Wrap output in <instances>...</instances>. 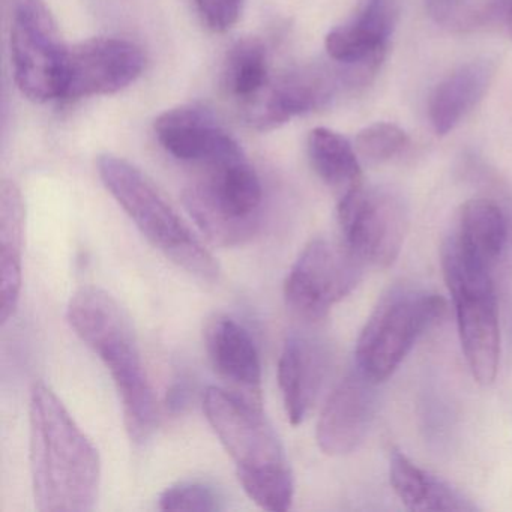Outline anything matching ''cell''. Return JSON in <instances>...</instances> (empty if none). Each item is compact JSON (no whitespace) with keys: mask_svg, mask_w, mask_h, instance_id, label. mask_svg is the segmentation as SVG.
<instances>
[{"mask_svg":"<svg viewBox=\"0 0 512 512\" xmlns=\"http://www.w3.org/2000/svg\"><path fill=\"white\" fill-rule=\"evenodd\" d=\"M29 457L35 505L41 512H89L101 485L98 449L46 383L32 386Z\"/></svg>","mask_w":512,"mask_h":512,"instance_id":"obj_1","label":"cell"},{"mask_svg":"<svg viewBox=\"0 0 512 512\" xmlns=\"http://www.w3.org/2000/svg\"><path fill=\"white\" fill-rule=\"evenodd\" d=\"M77 337L106 365L121 398L128 436L143 443L158 425V403L127 311L100 287L77 290L67 311Z\"/></svg>","mask_w":512,"mask_h":512,"instance_id":"obj_2","label":"cell"},{"mask_svg":"<svg viewBox=\"0 0 512 512\" xmlns=\"http://www.w3.org/2000/svg\"><path fill=\"white\" fill-rule=\"evenodd\" d=\"M203 410L235 461L247 496L266 511H287L292 506L295 482L283 445L262 407L211 386L203 395Z\"/></svg>","mask_w":512,"mask_h":512,"instance_id":"obj_3","label":"cell"},{"mask_svg":"<svg viewBox=\"0 0 512 512\" xmlns=\"http://www.w3.org/2000/svg\"><path fill=\"white\" fill-rule=\"evenodd\" d=\"M98 173L104 187L155 250L200 280H218L217 259L142 170L107 154L98 158Z\"/></svg>","mask_w":512,"mask_h":512,"instance_id":"obj_4","label":"cell"},{"mask_svg":"<svg viewBox=\"0 0 512 512\" xmlns=\"http://www.w3.org/2000/svg\"><path fill=\"white\" fill-rule=\"evenodd\" d=\"M184 191V205L200 232L218 247H241L260 227L263 191L245 155L203 167Z\"/></svg>","mask_w":512,"mask_h":512,"instance_id":"obj_5","label":"cell"},{"mask_svg":"<svg viewBox=\"0 0 512 512\" xmlns=\"http://www.w3.org/2000/svg\"><path fill=\"white\" fill-rule=\"evenodd\" d=\"M445 299L413 286H395L380 298L356 344V365L373 382H385L418 338L445 314Z\"/></svg>","mask_w":512,"mask_h":512,"instance_id":"obj_6","label":"cell"},{"mask_svg":"<svg viewBox=\"0 0 512 512\" xmlns=\"http://www.w3.org/2000/svg\"><path fill=\"white\" fill-rule=\"evenodd\" d=\"M442 266L467 365L476 382L490 385L496 379L500 356L499 316L490 269L470 262L451 238L443 245Z\"/></svg>","mask_w":512,"mask_h":512,"instance_id":"obj_7","label":"cell"},{"mask_svg":"<svg viewBox=\"0 0 512 512\" xmlns=\"http://www.w3.org/2000/svg\"><path fill=\"white\" fill-rule=\"evenodd\" d=\"M10 50L22 95L40 104L61 98L68 47L44 0H14Z\"/></svg>","mask_w":512,"mask_h":512,"instance_id":"obj_8","label":"cell"},{"mask_svg":"<svg viewBox=\"0 0 512 512\" xmlns=\"http://www.w3.org/2000/svg\"><path fill=\"white\" fill-rule=\"evenodd\" d=\"M364 266L344 241L313 239L287 275V307L310 322L325 319L331 308L358 286Z\"/></svg>","mask_w":512,"mask_h":512,"instance_id":"obj_9","label":"cell"},{"mask_svg":"<svg viewBox=\"0 0 512 512\" xmlns=\"http://www.w3.org/2000/svg\"><path fill=\"white\" fill-rule=\"evenodd\" d=\"M344 244L364 265L386 268L403 248L409 214L400 196L385 188H356L338 199Z\"/></svg>","mask_w":512,"mask_h":512,"instance_id":"obj_10","label":"cell"},{"mask_svg":"<svg viewBox=\"0 0 512 512\" xmlns=\"http://www.w3.org/2000/svg\"><path fill=\"white\" fill-rule=\"evenodd\" d=\"M142 49L122 38H91L68 49L61 98H83L118 94L133 85L145 70Z\"/></svg>","mask_w":512,"mask_h":512,"instance_id":"obj_11","label":"cell"},{"mask_svg":"<svg viewBox=\"0 0 512 512\" xmlns=\"http://www.w3.org/2000/svg\"><path fill=\"white\" fill-rule=\"evenodd\" d=\"M155 136L167 154L206 167L244 155L235 137L205 107L181 106L158 116Z\"/></svg>","mask_w":512,"mask_h":512,"instance_id":"obj_12","label":"cell"},{"mask_svg":"<svg viewBox=\"0 0 512 512\" xmlns=\"http://www.w3.org/2000/svg\"><path fill=\"white\" fill-rule=\"evenodd\" d=\"M376 385L356 368L329 395L316 431L317 445L326 455L350 454L364 442L376 412Z\"/></svg>","mask_w":512,"mask_h":512,"instance_id":"obj_13","label":"cell"},{"mask_svg":"<svg viewBox=\"0 0 512 512\" xmlns=\"http://www.w3.org/2000/svg\"><path fill=\"white\" fill-rule=\"evenodd\" d=\"M397 17V0H359L352 19L326 37L329 58L374 76L385 58Z\"/></svg>","mask_w":512,"mask_h":512,"instance_id":"obj_14","label":"cell"},{"mask_svg":"<svg viewBox=\"0 0 512 512\" xmlns=\"http://www.w3.org/2000/svg\"><path fill=\"white\" fill-rule=\"evenodd\" d=\"M337 76L323 68H301L290 71L268 88L253 104L244 109L251 127L271 131L290 119L326 106L338 89Z\"/></svg>","mask_w":512,"mask_h":512,"instance_id":"obj_15","label":"cell"},{"mask_svg":"<svg viewBox=\"0 0 512 512\" xmlns=\"http://www.w3.org/2000/svg\"><path fill=\"white\" fill-rule=\"evenodd\" d=\"M205 340L212 367L227 391L262 407V364L250 332L232 317L218 316L206 326Z\"/></svg>","mask_w":512,"mask_h":512,"instance_id":"obj_16","label":"cell"},{"mask_svg":"<svg viewBox=\"0 0 512 512\" xmlns=\"http://www.w3.org/2000/svg\"><path fill=\"white\" fill-rule=\"evenodd\" d=\"M328 352L316 338L287 337L278 361V385L290 424L301 425L316 404L328 374Z\"/></svg>","mask_w":512,"mask_h":512,"instance_id":"obj_17","label":"cell"},{"mask_svg":"<svg viewBox=\"0 0 512 512\" xmlns=\"http://www.w3.org/2000/svg\"><path fill=\"white\" fill-rule=\"evenodd\" d=\"M26 209L22 191L13 181L0 187V320L16 314L22 292Z\"/></svg>","mask_w":512,"mask_h":512,"instance_id":"obj_18","label":"cell"},{"mask_svg":"<svg viewBox=\"0 0 512 512\" xmlns=\"http://www.w3.org/2000/svg\"><path fill=\"white\" fill-rule=\"evenodd\" d=\"M496 65L482 58L452 71L434 89L428 104L430 121L439 136L451 133L467 113L484 98L494 77Z\"/></svg>","mask_w":512,"mask_h":512,"instance_id":"obj_19","label":"cell"},{"mask_svg":"<svg viewBox=\"0 0 512 512\" xmlns=\"http://www.w3.org/2000/svg\"><path fill=\"white\" fill-rule=\"evenodd\" d=\"M509 235V218L493 200L464 203L458 229L451 236L458 250L476 265L491 269L502 256Z\"/></svg>","mask_w":512,"mask_h":512,"instance_id":"obj_20","label":"cell"},{"mask_svg":"<svg viewBox=\"0 0 512 512\" xmlns=\"http://www.w3.org/2000/svg\"><path fill=\"white\" fill-rule=\"evenodd\" d=\"M389 481L398 499L412 511H473L458 491L422 470L400 451L389 458Z\"/></svg>","mask_w":512,"mask_h":512,"instance_id":"obj_21","label":"cell"},{"mask_svg":"<svg viewBox=\"0 0 512 512\" xmlns=\"http://www.w3.org/2000/svg\"><path fill=\"white\" fill-rule=\"evenodd\" d=\"M307 149L314 172L338 199L361 187L358 152L346 137L329 128H316L308 136Z\"/></svg>","mask_w":512,"mask_h":512,"instance_id":"obj_22","label":"cell"},{"mask_svg":"<svg viewBox=\"0 0 512 512\" xmlns=\"http://www.w3.org/2000/svg\"><path fill=\"white\" fill-rule=\"evenodd\" d=\"M269 61L265 44L257 38H245L230 49L223 68V86L227 95L247 109L268 88Z\"/></svg>","mask_w":512,"mask_h":512,"instance_id":"obj_23","label":"cell"},{"mask_svg":"<svg viewBox=\"0 0 512 512\" xmlns=\"http://www.w3.org/2000/svg\"><path fill=\"white\" fill-rule=\"evenodd\" d=\"M161 511L215 512L224 509L220 493L206 482L184 481L166 488L160 497Z\"/></svg>","mask_w":512,"mask_h":512,"instance_id":"obj_24","label":"cell"},{"mask_svg":"<svg viewBox=\"0 0 512 512\" xmlns=\"http://www.w3.org/2000/svg\"><path fill=\"white\" fill-rule=\"evenodd\" d=\"M407 136L400 127L388 122H376L356 136L355 149L368 163H383L403 151Z\"/></svg>","mask_w":512,"mask_h":512,"instance_id":"obj_25","label":"cell"},{"mask_svg":"<svg viewBox=\"0 0 512 512\" xmlns=\"http://www.w3.org/2000/svg\"><path fill=\"white\" fill-rule=\"evenodd\" d=\"M245 0H194L197 13L211 31L227 32L238 23Z\"/></svg>","mask_w":512,"mask_h":512,"instance_id":"obj_26","label":"cell"},{"mask_svg":"<svg viewBox=\"0 0 512 512\" xmlns=\"http://www.w3.org/2000/svg\"><path fill=\"white\" fill-rule=\"evenodd\" d=\"M467 2L469 0H425V7L437 23L449 25L461 16Z\"/></svg>","mask_w":512,"mask_h":512,"instance_id":"obj_27","label":"cell"},{"mask_svg":"<svg viewBox=\"0 0 512 512\" xmlns=\"http://www.w3.org/2000/svg\"><path fill=\"white\" fill-rule=\"evenodd\" d=\"M509 32H511L512 35V8L511 11H509Z\"/></svg>","mask_w":512,"mask_h":512,"instance_id":"obj_28","label":"cell"}]
</instances>
